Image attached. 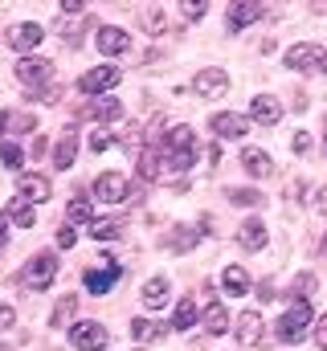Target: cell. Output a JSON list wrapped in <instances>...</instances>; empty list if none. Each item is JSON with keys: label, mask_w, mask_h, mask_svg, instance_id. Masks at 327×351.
Masks as SVG:
<instances>
[{"label": "cell", "mask_w": 327, "mask_h": 351, "mask_svg": "<svg viewBox=\"0 0 327 351\" xmlns=\"http://www.w3.org/2000/svg\"><path fill=\"white\" fill-rule=\"evenodd\" d=\"M41 41H45V29H41V25H29V21H25V25H12V33H8V45H12L16 53H25V58H29V49H37Z\"/></svg>", "instance_id": "cell-10"}, {"label": "cell", "mask_w": 327, "mask_h": 351, "mask_svg": "<svg viewBox=\"0 0 327 351\" xmlns=\"http://www.w3.org/2000/svg\"><path fill=\"white\" fill-rule=\"evenodd\" d=\"M74 156H78V135H74V131H66V135L58 139V147H54V164H58V168H70V164H74Z\"/></svg>", "instance_id": "cell-21"}, {"label": "cell", "mask_w": 327, "mask_h": 351, "mask_svg": "<svg viewBox=\"0 0 327 351\" xmlns=\"http://www.w3.org/2000/svg\"><path fill=\"white\" fill-rule=\"evenodd\" d=\"M94 41H98V49H102V53H111V58H119V53H127V49H131L127 33H123L119 25H102Z\"/></svg>", "instance_id": "cell-13"}, {"label": "cell", "mask_w": 327, "mask_h": 351, "mask_svg": "<svg viewBox=\"0 0 327 351\" xmlns=\"http://www.w3.org/2000/svg\"><path fill=\"white\" fill-rule=\"evenodd\" d=\"M164 327L160 323H152V319H135L131 323V339H139V343H152V339H160Z\"/></svg>", "instance_id": "cell-26"}, {"label": "cell", "mask_w": 327, "mask_h": 351, "mask_svg": "<svg viewBox=\"0 0 327 351\" xmlns=\"http://www.w3.org/2000/svg\"><path fill=\"white\" fill-rule=\"evenodd\" d=\"M315 343H319V348L327 351V315L319 319V323H315Z\"/></svg>", "instance_id": "cell-36"}, {"label": "cell", "mask_w": 327, "mask_h": 351, "mask_svg": "<svg viewBox=\"0 0 327 351\" xmlns=\"http://www.w3.org/2000/svg\"><path fill=\"white\" fill-rule=\"evenodd\" d=\"M249 119H253V123H262V127H274V123L282 119V106H278V98H270V94H258V98L249 102Z\"/></svg>", "instance_id": "cell-14"}, {"label": "cell", "mask_w": 327, "mask_h": 351, "mask_svg": "<svg viewBox=\"0 0 327 351\" xmlns=\"http://www.w3.org/2000/svg\"><path fill=\"white\" fill-rule=\"evenodd\" d=\"M184 16H188V21H201V16H205V4H192V0H188V4H184Z\"/></svg>", "instance_id": "cell-37"}, {"label": "cell", "mask_w": 327, "mask_h": 351, "mask_svg": "<svg viewBox=\"0 0 327 351\" xmlns=\"http://www.w3.org/2000/svg\"><path fill=\"white\" fill-rule=\"evenodd\" d=\"M74 241H78V233H74L70 225H62V229H58V245H62V250H74Z\"/></svg>", "instance_id": "cell-35"}, {"label": "cell", "mask_w": 327, "mask_h": 351, "mask_svg": "<svg viewBox=\"0 0 327 351\" xmlns=\"http://www.w3.org/2000/svg\"><path fill=\"white\" fill-rule=\"evenodd\" d=\"M221 139H242L245 131H249V119L245 114H234V110H221V114H213V123H209Z\"/></svg>", "instance_id": "cell-12"}, {"label": "cell", "mask_w": 327, "mask_h": 351, "mask_svg": "<svg viewBox=\"0 0 327 351\" xmlns=\"http://www.w3.org/2000/svg\"><path fill=\"white\" fill-rule=\"evenodd\" d=\"M164 160L172 172H188L196 164V135L192 127H172L168 139H164Z\"/></svg>", "instance_id": "cell-1"}, {"label": "cell", "mask_w": 327, "mask_h": 351, "mask_svg": "<svg viewBox=\"0 0 327 351\" xmlns=\"http://www.w3.org/2000/svg\"><path fill=\"white\" fill-rule=\"evenodd\" d=\"M168 290H172V286H168V278H152V282L144 286V302L156 311V306H164V302H168Z\"/></svg>", "instance_id": "cell-25"}, {"label": "cell", "mask_w": 327, "mask_h": 351, "mask_svg": "<svg viewBox=\"0 0 327 351\" xmlns=\"http://www.w3.org/2000/svg\"><path fill=\"white\" fill-rule=\"evenodd\" d=\"M0 160H4L8 168H21V160H25V156H21V147H16V143H0Z\"/></svg>", "instance_id": "cell-32"}, {"label": "cell", "mask_w": 327, "mask_h": 351, "mask_svg": "<svg viewBox=\"0 0 327 351\" xmlns=\"http://www.w3.org/2000/svg\"><path fill=\"white\" fill-rule=\"evenodd\" d=\"M16 78L25 86H45L54 78V62H45V58H21L16 62Z\"/></svg>", "instance_id": "cell-6"}, {"label": "cell", "mask_w": 327, "mask_h": 351, "mask_svg": "<svg viewBox=\"0 0 327 351\" xmlns=\"http://www.w3.org/2000/svg\"><path fill=\"white\" fill-rule=\"evenodd\" d=\"M70 221H74V225H94V204H90V200H70Z\"/></svg>", "instance_id": "cell-28"}, {"label": "cell", "mask_w": 327, "mask_h": 351, "mask_svg": "<svg viewBox=\"0 0 327 351\" xmlns=\"http://www.w3.org/2000/svg\"><path fill=\"white\" fill-rule=\"evenodd\" d=\"M221 286H225V294L242 298L245 290H249V278H245L242 265H225V274H221Z\"/></svg>", "instance_id": "cell-22"}, {"label": "cell", "mask_w": 327, "mask_h": 351, "mask_svg": "<svg viewBox=\"0 0 327 351\" xmlns=\"http://www.w3.org/2000/svg\"><path fill=\"white\" fill-rule=\"evenodd\" d=\"M139 176H144V180H156V176H160V160H156V152H144V156H139Z\"/></svg>", "instance_id": "cell-30"}, {"label": "cell", "mask_w": 327, "mask_h": 351, "mask_svg": "<svg viewBox=\"0 0 327 351\" xmlns=\"http://www.w3.org/2000/svg\"><path fill=\"white\" fill-rule=\"evenodd\" d=\"M192 90H196L201 98H221V94L229 90V74H225V70H201L196 82H192Z\"/></svg>", "instance_id": "cell-11"}, {"label": "cell", "mask_w": 327, "mask_h": 351, "mask_svg": "<svg viewBox=\"0 0 327 351\" xmlns=\"http://www.w3.org/2000/svg\"><path fill=\"white\" fill-rule=\"evenodd\" d=\"M119 274H123L119 265L111 262V258H102L98 269H86V278H82V282H86V290H90V294H106V290L119 282Z\"/></svg>", "instance_id": "cell-9"}, {"label": "cell", "mask_w": 327, "mask_h": 351, "mask_svg": "<svg viewBox=\"0 0 327 351\" xmlns=\"http://www.w3.org/2000/svg\"><path fill=\"white\" fill-rule=\"evenodd\" d=\"M127 192H131V184H127V176L123 172H106V176L94 180V196H98L102 204H123Z\"/></svg>", "instance_id": "cell-5"}, {"label": "cell", "mask_w": 327, "mask_h": 351, "mask_svg": "<svg viewBox=\"0 0 327 351\" xmlns=\"http://www.w3.org/2000/svg\"><path fill=\"white\" fill-rule=\"evenodd\" d=\"M266 323H262V315L258 311H245L242 319H238V339H242L245 348H258V343H266Z\"/></svg>", "instance_id": "cell-15"}, {"label": "cell", "mask_w": 327, "mask_h": 351, "mask_svg": "<svg viewBox=\"0 0 327 351\" xmlns=\"http://www.w3.org/2000/svg\"><path fill=\"white\" fill-rule=\"evenodd\" d=\"M196 323V298H180V306H176V315H172V327L176 331H188Z\"/></svg>", "instance_id": "cell-23"}, {"label": "cell", "mask_w": 327, "mask_h": 351, "mask_svg": "<svg viewBox=\"0 0 327 351\" xmlns=\"http://www.w3.org/2000/svg\"><path fill=\"white\" fill-rule=\"evenodd\" d=\"M4 131H8V114H0V135H4Z\"/></svg>", "instance_id": "cell-42"}, {"label": "cell", "mask_w": 327, "mask_h": 351, "mask_svg": "<svg viewBox=\"0 0 327 351\" xmlns=\"http://www.w3.org/2000/svg\"><path fill=\"white\" fill-rule=\"evenodd\" d=\"M12 319H16V315H12V306H0V331H8V327H12Z\"/></svg>", "instance_id": "cell-38"}, {"label": "cell", "mask_w": 327, "mask_h": 351, "mask_svg": "<svg viewBox=\"0 0 327 351\" xmlns=\"http://www.w3.org/2000/svg\"><path fill=\"white\" fill-rule=\"evenodd\" d=\"M242 168H245L249 176H253V180H262V176L274 172L270 156H266V152H258V147H245V152H242Z\"/></svg>", "instance_id": "cell-18"}, {"label": "cell", "mask_w": 327, "mask_h": 351, "mask_svg": "<svg viewBox=\"0 0 327 351\" xmlns=\"http://www.w3.org/2000/svg\"><path fill=\"white\" fill-rule=\"evenodd\" d=\"M229 200H234V204H242V208H249V204H258L262 196H258L253 188H234V192H229Z\"/></svg>", "instance_id": "cell-31"}, {"label": "cell", "mask_w": 327, "mask_h": 351, "mask_svg": "<svg viewBox=\"0 0 327 351\" xmlns=\"http://www.w3.org/2000/svg\"><path fill=\"white\" fill-rule=\"evenodd\" d=\"M119 233H123L119 221H94V225H90V237H94V241H115Z\"/></svg>", "instance_id": "cell-27"}, {"label": "cell", "mask_w": 327, "mask_h": 351, "mask_svg": "<svg viewBox=\"0 0 327 351\" xmlns=\"http://www.w3.org/2000/svg\"><path fill=\"white\" fill-rule=\"evenodd\" d=\"M119 82H123V74H119L115 66H98V70H86V74H82L78 90L82 94H102V90L119 86Z\"/></svg>", "instance_id": "cell-8"}, {"label": "cell", "mask_w": 327, "mask_h": 351, "mask_svg": "<svg viewBox=\"0 0 327 351\" xmlns=\"http://www.w3.org/2000/svg\"><path fill=\"white\" fill-rule=\"evenodd\" d=\"M262 12H266L262 4H234V8H229V21H225V25H229V33H242L245 25L262 21Z\"/></svg>", "instance_id": "cell-17"}, {"label": "cell", "mask_w": 327, "mask_h": 351, "mask_svg": "<svg viewBox=\"0 0 327 351\" xmlns=\"http://www.w3.org/2000/svg\"><path fill=\"white\" fill-rule=\"evenodd\" d=\"M4 229H8V217L0 213V241H4Z\"/></svg>", "instance_id": "cell-41"}, {"label": "cell", "mask_w": 327, "mask_h": 351, "mask_svg": "<svg viewBox=\"0 0 327 351\" xmlns=\"http://www.w3.org/2000/svg\"><path fill=\"white\" fill-rule=\"evenodd\" d=\"M70 315H74V298H70V294H66V298H62V302H58V311H54V327H62V323H66V319H70Z\"/></svg>", "instance_id": "cell-33"}, {"label": "cell", "mask_w": 327, "mask_h": 351, "mask_svg": "<svg viewBox=\"0 0 327 351\" xmlns=\"http://www.w3.org/2000/svg\"><path fill=\"white\" fill-rule=\"evenodd\" d=\"M307 147H311V139H307V131H299L295 135V152H307Z\"/></svg>", "instance_id": "cell-39"}, {"label": "cell", "mask_w": 327, "mask_h": 351, "mask_svg": "<svg viewBox=\"0 0 327 351\" xmlns=\"http://www.w3.org/2000/svg\"><path fill=\"white\" fill-rule=\"evenodd\" d=\"M54 278H58V258H54V254H37V258L29 262V269H25V282H29L33 290H45Z\"/></svg>", "instance_id": "cell-7"}, {"label": "cell", "mask_w": 327, "mask_h": 351, "mask_svg": "<svg viewBox=\"0 0 327 351\" xmlns=\"http://www.w3.org/2000/svg\"><path fill=\"white\" fill-rule=\"evenodd\" d=\"M12 221H16L21 229H33V221H37V213H33V204H25V200H16V204H12Z\"/></svg>", "instance_id": "cell-29"}, {"label": "cell", "mask_w": 327, "mask_h": 351, "mask_svg": "<svg viewBox=\"0 0 327 351\" xmlns=\"http://www.w3.org/2000/svg\"><path fill=\"white\" fill-rule=\"evenodd\" d=\"M286 66L291 70H303V74H327V49L303 41V45H291L286 49Z\"/></svg>", "instance_id": "cell-3"}, {"label": "cell", "mask_w": 327, "mask_h": 351, "mask_svg": "<svg viewBox=\"0 0 327 351\" xmlns=\"http://www.w3.org/2000/svg\"><path fill=\"white\" fill-rule=\"evenodd\" d=\"M307 327H311V302H307V298H299V302L278 319L274 339H278V343H299V339L307 335Z\"/></svg>", "instance_id": "cell-2"}, {"label": "cell", "mask_w": 327, "mask_h": 351, "mask_svg": "<svg viewBox=\"0 0 327 351\" xmlns=\"http://www.w3.org/2000/svg\"><path fill=\"white\" fill-rule=\"evenodd\" d=\"M70 343L78 351H106L111 331L102 323H78V327H70Z\"/></svg>", "instance_id": "cell-4"}, {"label": "cell", "mask_w": 327, "mask_h": 351, "mask_svg": "<svg viewBox=\"0 0 327 351\" xmlns=\"http://www.w3.org/2000/svg\"><path fill=\"white\" fill-rule=\"evenodd\" d=\"M315 204H319V208H327V184L319 188V196H315Z\"/></svg>", "instance_id": "cell-40"}, {"label": "cell", "mask_w": 327, "mask_h": 351, "mask_svg": "<svg viewBox=\"0 0 327 351\" xmlns=\"http://www.w3.org/2000/svg\"><path fill=\"white\" fill-rule=\"evenodd\" d=\"M111 143H115V139H111L106 131H94V135H90V152H94V156H98V152H111Z\"/></svg>", "instance_id": "cell-34"}, {"label": "cell", "mask_w": 327, "mask_h": 351, "mask_svg": "<svg viewBox=\"0 0 327 351\" xmlns=\"http://www.w3.org/2000/svg\"><path fill=\"white\" fill-rule=\"evenodd\" d=\"M238 245H242V250H262V245H266V225H262L258 217L242 225V233H238Z\"/></svg>", "instance_id": "cell-19"}, {"label": "cell", "mask_w": 327, "mask_h": 351, "mask_svg": "<svg viewBox=\"0 0 327 351\" xmlns=\"http://www.w3.org/2000/svg\"><path fill=\"white\" fill-rule=\"evenodd\" d=\"M86 114L90 119H102V123H115V119H123V102L119 98H98L94 106H86Z\"/></svg>", "instance_id": "cell-20"}, {"label": "cell", "mask_w": 327, "mask_h": 351, "mask_svg": "<svg viewBox=\"0 0 327 351\" xmlns=\"http://www.w3.org/2000/svg\"><path fill=\"white\" fill-rule=\"evenodd\" d=\"M16 192H21V200L41 204V200H49V180L45 176H21L16 180Z\"/></svg>", "instance_id": "cell-16"}, {"label": "cell", "mask_w": 327, "mask_h": 351, "mask_svg": "<svg viewBox=\"0 0 327 351\" xmlns=\"http://www.w3.org/2000/svg\"><path fill=\"white\" fill-rule=\"evenodd\" d=\"M205 331H209V335H225V331H229V319H225V306H221V302H213V306L205 311Z\"/></svg>", "instance_id": "cell-24"}]
</instances>
